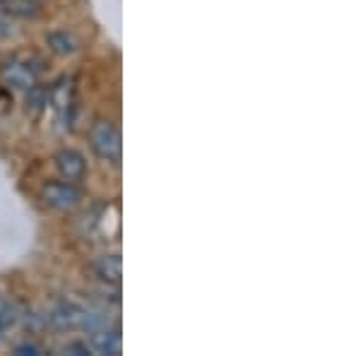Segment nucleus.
<instances>
[{"label":"nucleus","instance_id":"obj_1","mask_svg":"<svg viewBox=\"0 0 361 356\" xmlns=\"http://www.w3.org/2000/svg\"><path fill=\"white\" fill-rule=\"evenodd\" d=\"M42 68V61L34 56H13L0 66V80L13 90H29L39 82Z\"/></svg>","mask_w":361,"mask_h":356},{"label":"nucleus","instance_id":"obj_2","mask_svg":"<svg viewBox=\"0 0 361 356\" xmlns=\"http://www.w3.org/2000/svg\"><path fill=\"white\" fill-rule=\"evenodd\" d=\"M90 145L99 159H106L111 164L121 161V133L111 121H94L90 128Z\"/></svg>","mask_w":361,"mask_h":356},{"label":"nucleus","instance_id":"obj_3","mask_svg":"<svg viewBox=\"0 0 361 356\" xmlns=\"http://www.w3.org/2000/svg\"><path fill=\"white\" fill-rule=\"evenodd\" d=\"M42 200L46 207L58 209V212H68L75 209L82 202V190L73 183V180H51L42 188Z\"/></svg>","mask_w":361,"mask_h":356},{"label":"nucleus","instance_id":"obj_4","mask_svg":"<svg viewBox=\"0 0 361 356\" xmlns=\"http://www.w3.org/2000/svg\"><path fill=\"white\" fill-rule=\"evenodd\" d=\"M85 315H87V308L78 306V303H73V301H63L49 313V325H54L56 330H78V328H82Z\"/></svg>","mask_w":361,"mask_h":356},{"label":"nucleus","instance_id":"obj_5","mask_svg":"<svg viewBox=\"0 0 361 356\" xmlns=\"http://www.w3.org/2000/svg\"><path fill=\"white\" fill-rule=\"evenodd\" d=\"M56 168L66 180H80L87 173V161L78 149H61L54 156Z\"/></svg>","mask_w":361,"mask_h":356},{"label":"nucleus","instance_id":"obj_6","mask_svg":"<svg viewBox=\"0 0 361 356\" xmlns=\"http://www.w3.org/2000/svg\"><path fill=\"white\" fill-rule=\"evenodd\" d=\"M121 330L118 328H109V325H104V328L99 330H92V337H90V349L97 354H121Z\"/></svg>","mask_w":361,"mask_h":356},{"label":"nucleus","instance_id":"obj_7","mask_svg":"<svg viewBox=\"0 0 361 356\" xmlns=\"http://www.w3.org/2000/svg\"><path fill=\"white\" fill-rule=\"evenodd\" d=\"M49 104H54L61 121H70L73 109V82L68 78H61L54 87H49Z\"/></svg>","mask_w":361,"mask_h":356},{"label":"nucleus","instance_id":"obj_8","mask_svg":"<svg viewBox=\"0 0 361 356\" xmlns=\"http://www.w3.org/2000/svg\"><path fill=\"white\" fill-rule=\"evenodd\" d=\"M94 272L99 274V279H104L106 284H121V277H123V262H121V255H102L94 262Z\"/></svg>","mask_w":361,"mask_h":356},{"label":"nucleus","instance_id":"obj_9","mask_svg":"<svg viewBox=\"0 0 361 356\" xmlns=\"http://www.w3.org/2000/svg\"><path fill=\"white\" fill-rule=\"evenodd\" d=\"M46 44H49V49L58 56H73L75 51L80 49V42L75 39V34L66 32V29H58V32L46 34Z\"/></svg>","mask_w":361,"mask_h":356},{"label":"nucleus","instance_id":"obj_10","mask_svg":"<svg viewBox=\"0 0 361 356\" xmlns=\"http://www.w3.org/2000/svg\"><path fill=\"white\" fill-rule=\"evenodd\" d=\"M46 104H49V87L44 85H32L27 90V111H32V113H39Z\"/></svg>","mask_w":361,"mask_h":356},{"label":"nucleus","instance_id":"obj_11","mask_svg":"<svg viewBox=\"0 0 361 356\" xmlns=\"http://www.w3.org/2000/svg\"><path fill=\"white\" fill-rule=\"evenodd\" d=\"M0 8L5 13L15 15V17H34L37 15V5L29 3V0H0Z\"/></svg>","mask_w":361,"mask_h":356},{"label":"nucleus","instance_id":"obj_12","mask_svg":"<svg viewBox=\"0 0 361 356\" xmlns=\"http://www.w3.org/2000/svg\"><path fill=\"white\" fill-rule=\"evenodd\" d=\"M17 320V308L5 296H0V335Z\"/></svg>","mask_w":361,"mask_h":356},{"label":"nucleus","instance_id":"obj_13","mask_svg":"<svg viewBox=\"0 0 361 356\" xmlns=\"http://www.w3.org/2000/svg\"><path fill=\"white\" fill-rule=\"evenodd\" d=\"M15 354L17 356H42L46 352H44V347H39V344H34V342H22L15 347Z\"/></svg>","mask_w":361,"mask_h":356},{"label":"nucleus","instance_id":"obj_14","mask_svg":"<svg viewBox=\"0 0 361 356\" xmlns=\"http://www.w3.org/2000/svg\"><path fill=\"white\" fill-rule=\"evenodd\" d=\"M63 352L75 354V356H87V354H92V349H90V344H85V342H70L63 347Z\"/></svg>","mask_w":361,"mask_h":356},{"label":"nucleus","instance_id":"obj_15","mask_svg":"<svg viewBox=\"0 0 361 356\" xmlns=\"http://www.w3.org/2000/svg\"><path fill=\"white\" fill-rule=\"evenodd\" d=\"M8 32H10L8 22H5L3 17H0V39H3V37H8Z\"/></svg>","mask_w":361,"mask_h":356},{"label":"nucleus","instance_id":"obj_16","mask_svg":"<svg viewBox=\"0 0 361 356\" xmlns=\"http://www.w3.org/2000/svg\"><path fill=\"white\" fill-rule=\"evenodd\" d=\"M29 3H34V5H39V3H44V0H29Z\"/></svg>","mask_w":361,"mask_h":356}]
</instances>
